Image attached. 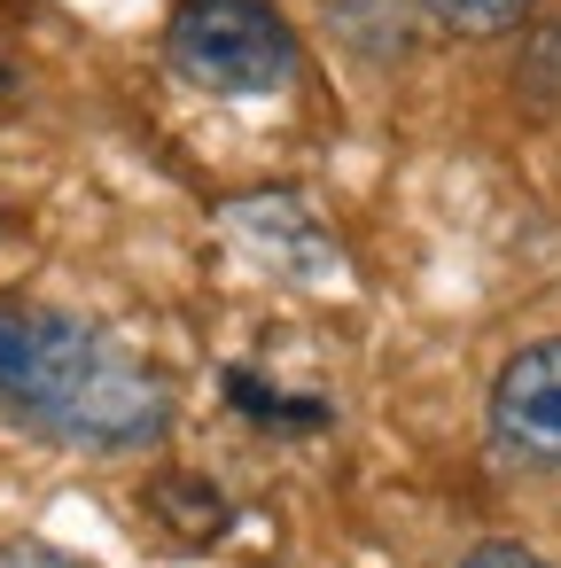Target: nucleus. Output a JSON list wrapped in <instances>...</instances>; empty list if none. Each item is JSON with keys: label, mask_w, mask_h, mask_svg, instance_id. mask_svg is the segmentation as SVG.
<instances>
[{"label": "nucleus", "mask_w": 561, "mask_h": 568, "mask_svg": "<svg viewBox=\"0 0 561 568\" xmlns=\"http://www.w3.org/2000/svg\"><path fill=\"white\" fill-rule=\"evenodd\" d=\"M0 413L87 459H141L172 436L180 389L94 320L40 296H0Z\"/></svg>", "instance_id": "1"}, {"label": "nucleus", "mask_w": 561, "mask_h": 568, "mask_svg": "<svg viewBox=\"0 0 561 568\" xmlns=\"http://www.w3.org/2000/svg\"><path fill=\"white\" fill-rule=\"evenodd\" d=\"M530 9L538 0H421V17L452 40H499V32L530 24Z\"/></svg>", "instance_id": "6"}, {"label": "nucleus", "mask_w": 561, "mask_h": 568, "mask_svg": "<svg viewBox=\"0 0 561 568\" xmlns=\"http://www.w3.org/2000/svg\"><path fill=\"white\" fill-rule=\"evenodd\" d=\"M460 568H553V560H545V552H530V545H514V537H491V545L460 552Z\"/></svg>", "instance_id": "8"}, {"label": "nucleus", "mask_w": 561, "mask_h": 568, "mask_svg": "<svg viewBox=\"0 0 561 568\" xmlns=\"http://www.w3.org/2000/svg\"><path fill=\"white\" fill-rule=\"evenodd\" d=\"M491 444L522 475H561V335L522 343L491 374Z\"/></svg>", "instance_id": "3"}, {"label": "nucleus", "mask_w": 561, "mask_h": 568, "mask_svg": "<svg viewBox=\"0 0 561 568\" xmlns=\"http://www.w3.org/2000/svg\"><path fill=\"white\" fill-rule=\"evenodd\" d=\"M219 389H227V405H234L242 420L281 428V436H312V428H328V420H335V405H328V397H289V389H273V382H266V374H250V366H227V374H219Z\"/></svg>", "instance_id": "4"}, {"label": "nucleus", "mask_w": 561, "mask_h": 568, "mask_svg": "<svg viewBox=\"0 0 561 568\" xmlns=\"http://www.w3.org/2000/svg\"><path fill=\"white\" fill-rule=\"evenodd\" d=\"M164 63L211 102H266L297 87L304 48L273 0H172Z\"/></svg>", "instance_id": "2"}, {"label": "nucleus", "mask_w": 561, "mask_h": 568, "mask_svg": "<svg viewBox=\"0 0 561 568\" xmlns=\"http://www.w3.org/2000/svg\"><path fill=\"white\" fill-rule=\"evenodd\" d=\"M0 568H102V560L63 552V545H48V537H17V545H0Z\"/></svg>", "instance_id": "7"}, {"label": "nucleus", "mask_w": 561, "mask_h": 568, "mask_svg": "<svg viewBox=\"0 0 561 568\" xmlns=\"http://www.w3.org/2000/svg\"><path fill=\"white\" fill-rule=\"evenodd\" d=\"M17 87H24V79H17V63H9V55H0V102H9Z\"/></svg>", "instance_id": "9"}, {"label": "nucleus", "mask_w": 561, "mask_h": 568, "mask_svg": "<svg viewBox=\"0 0 561 568\" xmlns=\"http://www.w3.org/2000/svg\"><path fill=\"white\" fill-rule=\"evenodd\" d=\"M149 506L172 521V545H211V537H227V521H234L227 490H211L203 475H157V483H149Z\"/></svg>", "instance_id": "5"}]
</instances>
